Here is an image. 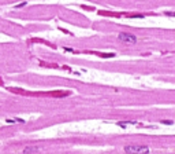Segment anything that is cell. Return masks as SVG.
I'll return each mask as SVG.
<instances>
[{
  "mask_svg": "<svg viewBox=\"0 0 175 154\" xmlns=\"http://www.w3.org/2000/svg\"><path fill=\"white\" fill-rule=\"evenodd\" d=\"M126 154H149L151 150L148 146H140V144H127L124 146Z\"/></svg>",
  "mask_w": 175,
  "mask_h": 154,
  "instance_id": "6da1fadb",
  "label": "cell"
},
{
  "mask_svg": "<svg viewBox=\"0 0 175 154\" xmlns=\"http://www.w3.org/2000/svg\"><path fill=\"white\" fill-rule=\"evenodd\" d=\"M129 18H144L145 15H142V14H131V15H127Z\"/></svg>",
  "mask_w": 175,
  "mask_h": 154,
  "instance_id": "9c48e42d",
  "label": "cell"
},
{
  "mask_svg": "<svg viewBox=\"0 0 175 154\" xmlns=\"http://www.w3.org/2000/svg\"><path fill=\"white\" fill-rule=\"evenodd\" d=\"M49 95H52V96H56V98H63V96H67V95H70V92H60V91H56V92H51Z\"/></svg>",
  "mask_w": 175,
  "mask_h": 154,
  "instance_id": "5b68a950",
  "label": "cell"
},
{
  "mask_svg": "<svg viewBox=\"0 0 175 154\" xmlns=\"http://www.w3.org/2000/svg\"><path fill=\"white\" fill-rule=\"evenodd\" d=\"M165 15H168V17H175V11H165Z\"/></svg>",
  "mask_w": 175,
  "mask_h": 154,
  "instance_id": "4fadbf2b",
  "label": "cell"
},
{
  "mask_svg": "<svg viewBox=\"0 0 175 154\" xmlns=\"http://www.w3.org/2000/svg\"><path fill=\"white\" fill-rule=\"evenodd\" d=\"M100 15H108V17H119V14H112V13H108V11H99Z\"/></svg>",
  "mask_w": 175,
  "mask_h": 154,
  "instance_id": "8992f818",
  "label": "cell"
},
{
  "mask_svg": "<svg viewBox=\"0 0 175 154\" xmlns=\"http://www.w3.org/2000/svg\"><path fill=\"white\" fill-rule=\"evenodd\" d=\"M26 4H28V1H22V3L17 4V6H15V8H21V7H25Z\"/></svg>",
  "mask_w": 175,
  "mask_h": 154,
  "instance_id": "8fae6325",
  "label": "cell"
},
{
  "mask_svg": "<svg viewBox=\"0 0 175 154\" xmlns=\"http://www.w3.org/2000/svg\"><path fill=\"white\" fill-rule=\"evenodd\" d=\"M118 38H119V41L122 43H126V44H135L137 43V36L133 35V33H127V32H122L118 35Z\"/></svg>",
  "mask_w": 175,
  "mask_h": 154,
  "instance_id": "7a4b0ae2",
  "label": "cell"
},
{
  "mask_svg": "<svg viewBox=\"0 0 175 154\" xmlns=\"http://www.w3.org/2000/svg\"><path fill=\"white\" fill-rule=\"evenodd\" d=\"M37 151H40V149H38L37 146H26L22 150V153L23 154H34V153H37Z\"/></svg>",
  "mask_w": 175,
  "mask_h": 154,
  "instance_id": "3957f363",
  "label": "cell"
},
{
  "mask_svg": "<svg viewBox=\"0 0 175 154\" xmlns=\"http://www.w3.org/2000/svg\"><path fill=\"white\" fill-rule=\"evenodd\" d=\"M7 123H10V124H12V123H25V120H22V118H10V120H6Z\"/></svg>",
  "mask_w": 175,
  "mask_h": 154,
  "instance_id": "52a82bcc",
  "label": "cell"
},
{
  "mask_svg": "<svg viewBox=\"0 0 175 154\" xmlns=\"http://www.w3.org/2000/svg\"><path fill=\"white\" fill-rule=\"evenodd\" d=\"M82 10H86V11H94V7H90V6H81Z\"/></svg>",
  "mask_w": 175,
  "mask_h": 154,
  "instance_id": "30bf717a",
  "label": "cell"
},
{
  "mask_svg": "<svg viewBox=\"0 0 175 154\" xmlns=\"http://www.w3.org/2000/svg\"><path fill=\"white\" fill-rule=\"evenodd\" d=\"M160 123L164 124V125H172V124H174V121H171V120H161Z\"/></svg>",
  "mask_w": 175,
  "mask_h": 154,
  "instance_id": "ba28073f",
  "label": "cell"
},
{
  "mask_svg": "<svg viewBox=\"0 0 175 154\" xmlns=\"http://www.w3.org/2000/svg\"><path fill=\"white\" fill-rule=\"evenodd\" d=\"M64 51H67V52H75L72 48H67V47H64Z\"/></svg>",
  "mask_w": 175,
  "mask_h": 154,
  "instance_id": "5bb4252c",
  "label": "cell"
},
{
  "mask_svg": "<svg viewBox=\"0 0 175 154\" xmlns=\"http://www.w3.org/2000/svg\"><path fill=\"white\" fill-rule=\"evenodd\" d=\"M119 127H122V128H126L127 127V124H126V121H119V123H116Z\"/></svg>",
  "mask_w": 175,
  "mask_h": 154,
  "instance_id": "7c38bea8",
  "label": "cell"
},
{
  "mask_svg": "<svg viewBox=\"0 0 175 154\" xmlns=\"http://www.w3.org/2000/svg\"><path fill=\"white\" fill-rule=\"evenodd\" d=\"M88 54H94V55L103 56V58H112L115 56V54H105V52H99V51H86Z\"/></svg>",
  "mask_w": 175,
  "mask_h": 154,
  "instance_id": "277c9868",
  "label": "cell"
}]
</instances>
